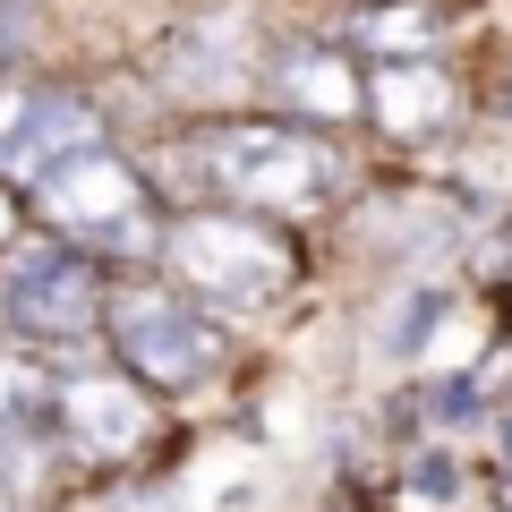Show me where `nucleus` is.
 I'll return each instance as SVG.
<instances>
[{
	"mask_svg": "<svg viewBox=\"0 0 512 512\" xmlns=\"http://www.w3.org/2000/svg\"><path fill=\"white\" fill-rule=\"evenodd\" d=\"M163 265L197 299H222V308H274L291 291V248L239 214H188L163 239Z\"/></svg>",
	"mask_w": 512,
	"mask_h": 512,
	"instance_id": "obj_1",
	"label": "nucleus"
},
{
	"mask_svg": "<svg viewBox=\"0 0 512 512\" xmlns=\"http://www.w3.org/2000/svg\"><path fill=\"white\" fill-rule=\"evenodd\" d=\"M376 52H393V60H427V43H436V18L427 9H384V18H367L359 26Z\"/></svg>",
	"mask_w": 512,
	"mask_h": 512,
	"instance_id": "obj_11",
	"label": "nucleus"
},
{
	"mask_svg": "<svg viewBox=\"0 0 512 512\" xmlns=\"http://www.w3.org/2000/svg\"><path fill=\"white\" fill-rule=\"evenodd\" d=\"M436 325H444V291H419V299H410V316L393 325V350H419Z\"/></svg>",
	"mask_w": 512,
	"mask_h": 512,
	"instance_id": "obj_13",
	"label": "nucleus"
},
{
	"mask_svg": "<svg viewBox=\"0 0 512 512\" xmlns=\"http://www.w3.org/2000/svg\"><path fill=\"white\" fill-rule=\"evenodd\" d=\"M504 265H512V231H504Z\"/></svg>",
	"mask_w": 512,
	"mask_h": 512,
	"instance_id": "obj_15",
	"label": "nucleus"
},
{
	"mask_svg": "<svg viewBox=\"0 0 512 512\" xmlns=\"http://www.w3.org/2000/svg\"><path fill=\"white\" fill-rule=\"evenodd\" d=\"M86 146H94V111L77 103V94H52V86L0 94V171L43 180V171H60Z\"/></svg>",
	"mask_w": 512,
	"mask_h": 512,
	"instance_id": "obj_7",
	"label": "nucleus"
},
{
	"mask_svg": "<svg viewBox=\"0 0 512 512\" xmlns=\"http://www.w3.org/2000/svg\"><path fill=\"white\" fill-rule=\"evenodd\" d=\"M0 308H9L18 333H52V342H69V333L94 325L103 291H94V265H77L69 248H18V265L0 274Z\"/></svg>",
	"mask_w": 512,
	"mask_h": 512,
	"instance_id": "obj_5",
	"label": "nucleus"
},
{
	"mask_svg": "<svg viewBox=\"0 0 512 512\" xmlns=\"http://www.w3.org/2000/svg\"><path fill=\"white\" fill-rule=\"evenodd\" d=\"M274 86H282V103L308 111V120H350V111H359V69H350L342 52H325V43H299V52H282Z\"/></svg>",
	"mask_w": 512,
	"mask_h": 512,
	"instance_id": "obj_10",
	"label": "nucleus"
},
{
	"mask_svg": "<svg viewBox=\"0 0 512 512\" xmlns=\"http://www.w3.org/2000/svg\"><path fill=\"white\" fill-rule=\"evenodd\" d=\"M205 171H214L222 197L239 205H265V214H308L316 197H333V154L299 128H274V120H239L205 146Z\"/></svg>",
	"mask_w": 512,
	"mask_h": 512,
	"instance_id": "obj_2",
	"label": "nucleus"
},
{
	"mask_svg": "<svg viewBox=\"0 0 512 512\" xmlns=\"http://www.w3.org/2000/svg\"><path fill=\"white\" fill-rule=\"evenodd\" d=\"M163 77H171L180 103H231V94H248V77H256L248 9H205V18H188L163 43Z\"/></svg>",
	"mask_w": 512,
	"mask_h": 512,
	"instance_id": "obj_6",
	"label": "nucleus"
},
{
	"mask_svg": "<svg viewBox=\"0 0 512 512\" xmlns=\"http://www.w3.org/2000/svg\"><path fill=\"white\" fill-rule=\"evenodd\" d=\"M69 444L86 461H120V453H137V444L154 436V402L137 393V384H111V376H86V384H69Z\"/></svg>",
	"mask_w": 512,
	"mask_h": 512,
	"instance_id": "obj_9",
	"label": "nucleus"
},
{
	"mask_svg": "<svg viewBox=\"0 0 512 512\" xmlns=\"http://www.w3.org/2000/svg\"><path fill=\"white\" fill-rule=\"evenodd\" d=\"M367 111H376V128H384V137L419 146V137H444V128H453L461 94H453V77H444V69H427V60H384V69H376V86H367Z\"/></svg>",
	"mask_w": 512,
	"mask_h": 512,
	"instance_id": "obj_8",
	"label": "nucleus"
},
{
	"mask_svg": "<svg viewBox=\"0 0 512 512\" xmlns=\"http://www.w3.org/2000/svg\"><path fill=\"white\" fill-rule=\"evenodd\" d=\"M43 214L77 239H103V248H154L146 231V197L128 180V163H111L103 146L69 154L60 171H43Z\"/></svg>",
	"mask_w": 512,
	"mask_h": 512,
	"instance_id": "obj_4",
	"label": "nucleus"
},
{
	"mask_svg": "<svg viewBox=\"0 0 512 512\" xmlns=\"http://www.w3.org/2000/svg\"><path fill=\"white\" fill-rule=\"evenodd\" d=\"M0 512H9V487H0Z\"/></svg>",
	"mask_w": 512,
	"mask_h": 512,
	"instance_id": "obj_16",
	"label": "nucleus"
},
{
	"mask_svg": "<svg viewBox=\"0 0 512 512\" xmlns=\"http://www.w3.org/2000/svg\"><path fill=\"white\" fill-rule=\"evenodd\" d=\"M111 342H120V359L146 384H163V393H188V384H205L222 367V333L197 308L163 299V291H120L111 299Z\"/></svg>",
	"mask_w": 512,
	"mask_h": 512,
	"instance_id": "obj_3",
	"label": "nucleus"
},
{
	"mask_svg": "<svg viewBox=\"0 0 512 512\" xmlns=\"http://www.w3.org/2000/svg\"><path fill=\"white\" fill-rule=\"evenodd\" d=\"M9 231H18V205H9V188H0V239H9Z\"/></svg>",
	"mask_w": 512,
	"mask_h": 512,
	"instance_id": "obj_14",
	"label": "nucleus"
},
{
	"mask_svg": "<svg viewBox=\"0 0 512 512\" xmlns=\"http://www.w3.org/2000/svg\"><path fill=\"white\" fill-rule=\"evenodd\" d=\"M35 393H43V376H35V359H18V350H0V419H9V410H35Z\"/></svg>",
	"mask_w": 512,
	"mask_h": 512,
	"instance_id": "obj_12",
	"label": "nucleus"
}]
</instances>
